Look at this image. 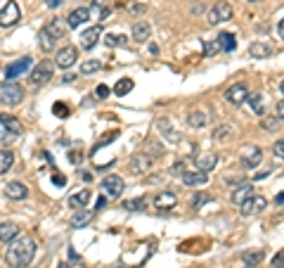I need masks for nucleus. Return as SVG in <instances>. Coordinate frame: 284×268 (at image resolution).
<instances>
[{
	"instance_id": "5701e85b",
	"label": "nucleus",
	"mask_w": 284,
	"mask_h": 268,
	"mask_svg": "<svg viewBox=\"0 0 284 268\" xmlns=\"http://www.w3.org/2000/svg\"><path fill=\"white\" fill-rule=\"evenodd\" d=\"M152 36V27L147 24V22H138V24H133V41H138V43H147Z\"/></svg>"
},
{
	"instance_id": "72a5a7b5",
	"label": "nucleus",
	"mask_w": 284,
	"mask_h": 268,
	"mask_svg": "<svg viewBox=\"0 0 284 268\" xmlns=\"http://www.w3.org/2000/svg\"><path fill=\"white\" fill-rule=\"evenodd\" d=\"M133 79H121L118 81V83H116L114 86V93L116 95H121V98H124V95H128V93H130V90H133Z\"/></svg>"
},
{
	"instance_id": "603ef678",
	"label": "nucleus",
	"mask_w": 284,
	"mask_h": 268,
	"mask_svg": "<svg viewBox=\"0 0 284 268\" xmlns=\"http://www.w3.org/2000/svg\"><path fill=\"white\" fill-rule=\"evenodd\" d=\"M45 3H48V8H60L64 0H45Z\"/></svg>"
},
{
	"instance_id": "49530a36",
	"label": "nucleus",
	"mask_w": 284,
	"mask_h": 268,
	"mask_svg": "<svg viewBox=\"0 0 284 268\" xmlns=\"http://www.w3.org/2000/svg\"><path fill=\"white\" fill-rule=\"evenodd\" d=\"M272 266H275V268H284V251H280L275 259H272Z\"/></svg>"
},
{
	"instance_id": "f3484780",
	"label": "nucleus",
	"mask_w": 284,
	"mask_h": 268,
	"mask_svg": "<svg viewBox=\"0 0 284 268\" xmlns=\"http://www.w3.org/2000/svg\"><path fill=\"white\" fill-rule=\"evenodd\" d=\"M150 166H152V157H150V154H144V152L135 154L133 159H130V171H133L135 176L147 173V171H150Z\"/></svg>"
},
{
	"instance_id": "4be33fe9",
	"label": "nucleus",
	"mask_w": 284,
	"mask_h": 268,
	"mask_svg": "<svg viewBox=\"0 0 284 268\" xmlns=\"http://www.w3.org/2000/svg\"><path fill=\"white\" fill-rule=\"evenodd\" d=\"M88 12H90V17H92V19H98V22H102V19L109 17V12H112V8L106 5L104 0H92V5L88 8Z\"/></svg>"
},
{
	"instance_id": "864d4df0",
	"label": "nucleus",
	"mask_w": 284,
	"mask_h": 268,
	"mask_svg": "<svg viewBox=\"0 0 284 268\" xmlns=\"http://www.w3.org/2000/svg\"><path fill=\"white\" fill-rule=\"evenodd\" d=\"M277 34L284 38V19H280V24H277Z\"/></svg>"
},
{
	"instance_id": "f704fd0d",
	"label": "nucleus",
	"mask_w": 284,
	"mask_h": 268,
	"mask_svg": "<svg viewBox=\"0 0 284 268\" xmlns=\"http://www.w3.org/2000/svg\"><path fill=\"white\" fill-rule=\"evenodd\" d=\"M100 69H102V62H100V60H88V62L80 64V74H83V76H90V74L100 72Z\"/></svg>"
},
{
	"instance_id": "8fccbe9b",
	"label": "nucleus",
	"mask_w": 284,
	"mask_h": 268,
	"mask_svg": "<svg viewBox=\"0 0 284 268\" xmlns=\"http://www.w3.org/2000/svg\"><path fill=\"white\" fill-rule=\"evenodd\" d=\"M277 119H280V121H284V100H280V102H277Z\"/></svg>"
},
{
	"instance_id": "20e7f679",
	"label": "nucleus",
	"mask_w": 284,
	"mask_h": 268,
	"mask_svg": "<svg viewBox=\"0 0 284 268\" xmlns=\"http://www.w3.org/2000/svg\"><path fill=\"white\" fill-rule=\"evenodd\" d=\"M52 74H54V62H50V60L45 57V60H40V62L31 69V74H28V83L38 88V86H43V83H48V81L52 79Z\"/></svg>"
},
{
	"instance_id": "f257e3e1",
	"label": "nucleus",
	"mask_w": 284,
	"mask_h": 268,
	"mask_svg": "<svg viewBox=\"0 0 284 268\" xmlns=\"http://www.w3.org/2000/svg\"><path fill=\"white\" fill-rule=\"evenodd\" d=\"M36 256V242L31 237H14L5 251V263L10 268H26Z\"/></svg>"
},
{
	"instance_id": "b1692460",
	"label": "nucleus",
	"mask_w": 284,
	"mask_h": 268,
	"mask_svg": "<svg viewBox=\"0 0 284 268\" xmlns=\"http://www.w3.org/2000/svg\"><path fill=\"white\" fill-rule=\"evenodd\" d=\"M90 197H92L90 190H80V192H76V195L69 197V206L71 209H86L88 202H90Z\"/></svg>"
},
{
	"instance_id": "7c9ffc66",
	"label": "nucleus",
	"mask_w": 284,
	"mask_h": 268,
	"mask_svg": "<svg viewBox=\"0 0 284 268\" xmlns=\"http://www.w3.org/2000/svg\"><path fill=\"white\" fill-rule=\"evenodd\" d=\"M246 102L251 105V109H254L258 116H266V107H263V95H260V93H248Z\"/></svg>"
},
{
	"instance_id": "a878e982",
	"label": "nucleus",
	"mask_w": 284,
	"mask_h": 268,
	"mask_svg": "<svg viewBox=\"0 0 284 268\" xmlns=\"http://www.w3.org/2000/svg\"><path fill=\"white\" fill-rule=\"evenodd\" d=\"M187 124L192 126V128H204L208 124V114H206L204 109H194V112L187 114Z\"/></svg>"
},
{
	"instance_id": "3c124183",
	"label": "nucleus",
	"mask_w": 284,
	"mask_h": 268,
	"mask_svg": "<svg viewBox=\"0 0 284 268\" xmlns=\"http://www.w3.org/2000/svg\"><path fill=\"white\" fill-rule=\"evenodd\" d=\"M69 159H71V161H74V164H78V161H80V159H83V154H80V152H78V150H74V152H69Z\"/></svg>"
},
{
	"instance_id": "ddd939ff",
	"label": "nucleus",
	"mask_w": 284,
	"mask_h": 268,
	"mask_svg": "<svg viewBox=\"0 0 284 268\" xmlns=\"http://www.w3.org/2000/svg\"><path fill=\"white\" fill-rule=\"evenodd\" d=\"M242 164H244V166H246V169H256L258 164H260V159H263V152H260V147H254V145H251V147H244V150H242Z\"/></svg>"
},
{
	"instance_id": "9b49d317",
	"label": "nucleus",
	"mask_w": 284,
	"mask_h": 268,
	"mask_svg": "<svg viewBox=\"0 0 284 268\" xmlns=\"http://www.w3.org/2000/svg\"><path fill=\"white\" fill-rule=\"evenodd\" d=\"M19 22V5L14 0H10L5 8L0 10V27H14Z\"/></svg>"
},
{
	"instance_id": "e433bc0d",
	"label": "nucleus",
	"mask_w": 284,
	"mask_h": 268,
	"mask_svg": "<svg viewBox=\"0 0 284 268\" xmlns=\"http://www.w3.org/2000/svg\"><path fill=\"white\" fill-rule=\"evenodd\" d=\"M147 206V199L144 197H138V199H128L124 202V209H130V211H142Z\"/></svg>"
},
{
	"instance_id": "423d86ee",
	"label": "nucleus",
	"mask_w": 284,
	"mask_h": 268,
	"mask_svg": "<svg viewBox=\"0 0 284 268\" xmlns=\"http://www.w3.org/2000/svg\"><path fill=\"white\" fill-rule=\"evenodd\" d=\"M76 60H78V50H76L74 45H64V48H60L57 55H54V67L69 69V67L76 64Z\"/></svg>"
},
{
	"instance_id": "7ed1b4c3",
	"label": "nucleus",
	"mask_w": 284,
	"mask_h": 268,
	"mask_svg": "<svg viewBox=\"0 0 284 268\" xmlns=\"http://www.w3.org/2000/svg\"><path fill=\"white\" fill-rule=\"evenodd\" d=\"M24 100V88L14 83V81H2L0 83V105L5 107H17Z\"/></svg>"
},
{
	"instance_id": "6e6d98bb",
	"label": "nucleus",
	"mask_w": 284,
	"mask_h": 268,
	"mask_svg": "<svg viewBox=\"0 0 284 268\" xmlns=\"http://www.w3.org/2000/svg\"><path fill=\"white\" fill-rule=\"evenodd\" d=\"M275 202H277V204H284V192H280V195L275 197Z\"/></svg>"
},
{
	"instance_id": "cd10ccee",
	"label": "nucleus",
	"mask_w": 284,
	"mask_h": 268,
	"mask_svg": "<svg viewBox=\"0 0 284 268\" xmlns=\"http://www.w3.org/2000/svg\"><path fill=\"white\" fill-rule=\"evenodd\" d=\"M248 55H251V57H256V60H266V57L272 55V48L266 45V43H251V45H248Z\"/></svg>"
},
{
	"instance_id": "c85d7f7f",
	"label": "nucleus",
	"mask_w": 284,
	"mask_h": 268,
	"mask_svg": "<svg viewBox=\"0 0 284 268\" xmlns=\"http://www.w3.org/2000/svg\"><path fill=\"white\" fill-rule=\"evenodd\" d=\"M263 259H266V251L263 249H251V251H244V254H242V261H244L248 268L258 266Z\"/></svg>"
},
{
	"instance_id": "412c9836",
	"label": "nucleus",
	"mask_w": 284,
	"mask_h": 268,
	"mask_svg": "<svg viewBox=\"0 0 284 268\" xmlns=\"http://www.w3.org/2000/svg\"><path fill=\"white\" fill-rule=\"evenodd\" d=\"M196 169L199 171H213L216 166H218V154L216 152H204L196 157Z\"/></svg>"
},
{
	"instance_id": "9d476101",
	"label": "nucleus",
	"mask_w": 284,
	"mask_h": 268,
	"mask_svg": "<svg viewBox=\"0 0 284 268\" xmlns=\"http://www.w3.org/2000/svg\"><path fill=\"white\" fill-rule=\"evenodd\" d=\"M28 69H31V57H19V60H14V62L8 64V69H5V79L14 81L17 76L26 74Z\"/></svg>"
},
{
	"instance_id": "ea45409f",
	"label": "nucleus",
	"mask_w": 284,
	"mask_h": 268,
	"mask_svg": "<svg viewBox=\"0 0 284 268\" xmlns=\"http://www.w3.org/2000/svg\"><path fill=\"white\" fill-rule=\"evenodd\" d=\"M260 126H263L266 131H277V126H280V119H277V116H263Z\"/></svg>"
},
{
	"instance_id": "393cba45",
	"label": "nucleus",
	"mask_w": 284,
	"mask_h": 268,
	"mask_svg": "<svg viewBox=\"0 0 284 268\" xmlns=\"http://www.w3.org/2000/svg\"><path fill=\"white\" fill-rule=\"evenodd\" d=\"M216 43H218V50H222V53H232V50L237 48V38L225 31V34H218Z\"/></svg>"
},
{
	"instance_id": "37998d69",
	"label": "nucleus",
	"mask_w": 284,
	"mask_h": 268,
	"mask_svg": "<svg viewBox=\"0 0 284 268\" xmlns=\"http://www.w3.org/2000/svg\"><path fill=\"white\" fill-rule=\"evenodd\" d=\"M272 154H275L277 159H282V161H284V140H277L275 147H272Z\"/></svg>"
},
{
	"instance_id": "4c0bfd02",
	"label": "nucleus",
	"mask_w": 284,
	"mask_h": 268,
	"mask_svg": "<svg viewBox=\"0 0 284 268\" xmlns=\"http://www.w3.org/2000/svg\"><path fill=\"white\" fill-rule=\"evenodd\" d=\"M230 133H232V126L230 124H222V126H218V128L213 131V138H216V140H228Z\"/></svg>"
},
{
	"instance_id": "473e14b6",
	"label": "nucleus",
	"mask_w": 284,
	"mask_h": 268,
	"mask_svg": "<svg viewBox=\"0 0 284 268\" xmlns=\"http://www.w3.org/2000/svg\"><path fill=\"white\" fill-rule=\"evenodd\" d=\"M156 126H159L161 135H164L166 140H170V143H178V135H176V131L170 128V121H168V119H161V121H159Z\"/></svg>"
},
{
	"instance_id": "79ce46f5",
	"label": "nucleus",
	"mask_w": 284,
	"mask_h": 268,
	"mask_svg": "<svg viewBox=\"0 0 284 268\" xmlns=\"http://www.w3.org/2000/svg\"><path fill=\"white\" fill-rule=\"evenodd\" d=\"M52 112H54V116L64 119V116H69V105H64V102H54V105H52Z\"/></svg>"
},
{
	"instance_id": "bb28decb",
	"label": "nucleus",
	"mask_w": 284,
	"mask_h": 268,
	"mask_svg": "<svg viewBox=\"0 0 284 268\" xmlns=\"http://www.w3.org/2000/svg\"><path fill=\"white\" fill-rule=\"evenodd\" d=\"M251 190H254V185H251V183H242V185H237V188L232 190V197H230V199L234 202V204H242V202H244L246 197L254 195Z\"/></svg>"
},
{
	"instance_id": "58836bf2",
	"label": "nucleus",
	"mask_w": 284,
	"mask_h": 268,
	"mask_svg": "<svg viewBox=\"0 0 284 268\" xmlns=\"http://www.w3.org/2000/svg\"><path fill=\"white\" fill-rule=\"evenodd\" d=\"M104 45H109V48L126 45V36H118V34H106V36H104Z\"/></svg>"
},
{
	"instance_id": "6ab92c4d",
	"label": "nucleus",
	"mask_w": 284,
	"mask_h": 268,
	"mask_svg": "<svg viewBox=\"0 0 284 268\" xmlns=\"http://www.w3.org/2000/svg\"><path fill=\"white\" fill-rule=\"evenodd\" d=\"M19 228L17 223H12V221H5V223H0V242H5V244H10V242L14 240V237H19Z\"/></svg>"
},
{
	"instance_id": "aec40b11",
	"label": "nucleus",
	"mask_w": 284,
	"mask_h": 268,
	"mask_svg": "<svg viewBox=\"0 0 284 268\" xmlns=\"http://www.w3.org/2000/svg\"><path fill=\"white\" fill-rule=\"evenodd\" d=\"M43 31L52 38V41H60V38H64V34H66V22H62V19H52Z\"/></svg>"
},
{
	"instance_id": "dca6fc26",
	"label": "nucleus",
	"mask_w": 284,
	"mask_h": 268,
	"mask_svg": "<svg viewBox=\"0 0 284 268\" xmlns=\"http://www.w3.org/2000/svg\"><path fill=\"white\" fill-rule=\"evenodd\" d=\"M2 190H5V195H8L10 199H17V202H22V199L28 197V188L24 183H19V180H10Z\"/></svg>"
},
{
	"instance_id": "5fc2aeb1",
	"label": "nucleus",
	"mask_w": 284,
	"mask_h": 268,
	"mask_svg": "<svg viewBox=\"0 0 284 268\" xmlns=\"http://www.w3.org/2000/svg\"><path fill=\"white\" fill-rule=\"evenodd\" d=\"M54 185H64V183H66V180H64V176H54Z\"/></svg>"
},
{
	"instance_id": "c756f323",
	"label": "nucleus",
	"mask_w": 284,
	"mask_h": 268,
	"mask_svg": "<svg viewBox=\"0 0 284 268\" xmlns=\"http://www.w3.org/2000/svg\"><path fill=\"white\" fill-rule=\"evenodd\" d=\"M90 221H92V214H90V211H86V209H78V214L71 216L69 225H71V228H83V225H88Z\"/></svg>"
},
{
	"instance_id": "4d7b16f0",
	"label": "nucleus",
	"mask_w": 284,
	"mask_h": 268,
	"mask_svg": "<svg viewBox=\"0 0 284 268\" xmlns=\"http://www.w3.org/2000/svg\"><path fill=\"white\" fill-rule=\"evenodd\" d=\"M280 93H282V95H284V81H282V83H280Z\"/></svg>"
},
{
	"instance_id": "2f4dec72",
	"label": "nucleus",
	"mask_w": 284,
	"mask_h": 268,
	"mask_svg": "<svg viewBox=\"0 0 284 268\" xmlns=\"http://www.w3.org/2000/svg\"><path fill=\"white\" fill-rule=\"evenodd\" d=\"M12 164H14V152H10V150H0V176L8 173V171L12 169Z\"/></svg>"
},
{
	"instance_id": "a211bd4d",
	"label": "nucleus",
	"mask_w": 284,
	"mask_h": 268,
	"mask_svg": "<svg viewBox=\"0 0 284 268\" xmlns=\"http://www.w3.org/2000/svg\"><path fill=\"white\" fill-rule=\"evenodd\" d=\"M88 19H90L88 8H76V10H71L69 12V17H66V27L76 29V27H80L83 22H88Z\"/></svg>"
},
{
	"instance_id": "6e6552de",
	"label": "nucleus",
	"mask_w": 284,
	"mask_h": 268,
	"mask_svg": "<svg viewBox=\"0 0 284 268\" xmlns=\"http://www.w3.org/2000/svg\"><path fill=\"white\" fill-rule=\"evenodd\" d=\"M242 216H254V214H260L263 209L268 206V199L263 195H251L242 202Z\"/></svg>"
},
{
	"instance_id": "c9c22d12",
	"label": "nucleus",
	"mask_w": 284,
	"mask_h": 268,
	"mask_svg": "<svg viewBox=\"0 0 284 268\" xmlns=\"http://www.w3.org/2000/svg\"><path fill=\"white\" fill-rule=\"evenodd\" d=\"M38 38H40V41H38V45H40V50H43V53H50V50L54 48V43H57V41H52V38L48 36L45 31H40V34H38Z\"/></svg>"
},
{
	"instance_id": "a19ab883",
	"label": "nucleus",
	"mask_w": 284,
	"mask_h": 268,
	"mask_svg": "<svg viewBox=\"0 0 284 268\" xmlns=\"http://www.w3.org/2000/svg\"><path fill=\"white\" fill-rule=\"evenodd\" d=\"M206 202H211V197L204 195V192H199V195L192 197V204H190V206H192V209H199V206H204Z\"/></svg>"
},
{
	"instance_id": "4468645a",
	"label": "nucleus",
	"mask_w": 284,
	"mask_h": 268,
	"mask_svg": "<svg viewBox=\"0 0 284 268\" xmlns=\"http://www.w3.org/2000/svg\"><path fill=\"white\" fill-rule=\"evenodd\" d=\"M180 178H182V183H185L187 188H199V185H206V183H208V173H206V171H199V169L185 171Z\"/></svg>"
},
{
	"instance_id": "1a4fd4ad",
	"label": "nucleus",
	"mask_w": 284,
	"mask_h": 268,
	"mask_svg": "<svg viewBox=\"0 0 284 268\" xmlns=\"http://www.w3.org/2000/svg\"><path fill=\"white\" fill-rule=\"evenodd\" d=\"M248 98V90L244 83H237V86H230V88L225 90V100L230 102L232 107H242Z\"/></svg>"
},
{
	"instance_id": "f03ea898",
	"label": "nucleus",
	"mask_w": 284,
	"mask_h": 268,
	"mask_svg": "<svg viewBox=\"0 0 284 268\" xmlns=\"http://www.w3.org/2000/svg\"><path fill=\"white\" fill-rule=\"evenodd\" d=\"M24 133V124L12 114H0V143H10Z\"/></svg>"
},
{
	"instance_id": "39448f33",
	"label": "nucleus",
	"mask_w": 284,
	"mask_h": 268,
	"mask_svg": "<svg viewBox=\"0 0 284 268\" xmlns=\"http://www.w3.org/2000/svg\"><path fill=\"white\" fill-rule=\"evenodd\" d=\"M232 19V5L225 3V0H218L211 10H208V24L216 27V24H222V22H230Z\"/></svg>"
},
{
	"instance_id": "f8f14e48",
	"label": "nucleus",
	"mask_w": 284,
	"mask_h": 268,
	"mask_svg": "<svg viewBox=\"0 0 284 268\" xmlns=\"http://www.w3.org/2000/svg\"><path fill=\"white\" fill-rule=\"evenodd\" d=\"M154 206L161 209V211H170V209H176L178 206V195L176 192H170V190H161L159 195L154 197Z\"/></svg>"
},
{
	"instance_id": "0eeeda50",
	"label": "nucleus",
	"mask_w": 284,
	"mask_h": 268,
	"mask_svg": "<svg viewBox=\"0 0 284 268\" xmlns=\"http://www.w3.org/2000/svg\"><path fill=\"white\" fill-rule=\"evenodd\" d=\"M124 190H126V183L121 176H106L102 180V195L112 197V199H118V197L124 195Z\"/></svg>"
},
{
	"instance_id": "09e8293b",
	"label": "nucleus",
	"mask_w": 284,
	"mask_h": 268,
	"mask_svg": "<svg viewBox=\"0 0 284 268\" xmlns=\"http://www.w3.org/2000/svg\"><path fill=\"white\" fill-rule=\"evenodd\" d=\"M104 206H106V195H100L98 202H95V209L100 211V209H104Z\"/></svg>"
},
{
	"instance_id": "a18cd8bd",
	"label": "nucleus",
	"mask_w": 284,
	"mask_h": 268,
	"mask_svg": "<svg viewBox=\"0 0 284 268\" xmlns=\"http://www.w3.org/2000/svg\"><path fill=\"white\" fill-rule=\"evenodd\" d=\"M109 93H112V90L106 88V86H98V90H95V95H98L100 100H104V98H109Z\"/></svg>"
},
{
	"instance_id": "c03bdc74",
	"label": "nucleus",
	"mask_w": 284,
	"mask_h": 268,
	"mask_svg": "<svg viewBox=\"0 0 284 268\" xmlns=\"http://www.w3.org/2000/svg\"><path fill=\"white\" fill-rule=\"evenodd\" d=\"M216 50H218V43H216V41H213V43H204V55L206 57H211Z\"/></svg>"
},
{
	"instance_id": "de8ad7c7",
	"label": "nucleus",
	"mask_w": 284,
	"mask_h": 268,
	"mask_svg": "<svg viewBox=\"0 0 284 268\" xmlns=\"http://www.w3.org/2000/svg\"><path fill=\"white\" fill-rule=\"evenodd\" d=\"M173 173H176V176H182V173H185V164H182V161H178V164H173Z\"/></svg>"
},
{
	"instance_id": "2eb2a0df",
	"label": "nucleus",
	"mask_w": 284,
	"mask_h": 268,
	"mask_svg": "<svg viewBox=\"0 0 284 268\" xmlns=\"http://www.w3.org/2000/svg\"><path fill=\"white\" fill-rule=\"evenodd\" d=\"M100 38H102V29L100 27L86 29V31L80 34V48H83V50H92V48L98 45Z\"/></svg>"
}]
</instances>
